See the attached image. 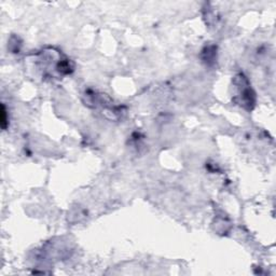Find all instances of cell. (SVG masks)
<instances>
[{
    "instance_id": "obj_1",
    "label": "cell",
    "mask_w": 276,
    "mask_h": 276,
    "mask_svg": "<svg viewBox=\"0 0 276 276\" xmlns=\"http://www.w3.org/2000/svg\"><path fill=\"white\" fill-rule=\"evenodd\" d=\"M2 117H1V126L2 129H7V124H8V119H7V111H5V107L4 105H2Z\"/></svg>"
}]
</instances>
